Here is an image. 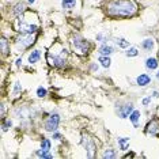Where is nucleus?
<instances>
[{
    "instance_id": "obj_23",
    "label": "nucleus",
    "mask_w": 159,
    "mask_h": 159,
    "mask_svg": "<svg viewBox=\"0 0 159 159\" xmlns=\"http://www.w3.org/2000/svg\"><path fill=\"white\" fill-rule=\"evenodd\" d=\"M117 45L120 48H128L129 46V41H127V40H124V38H120V40H117Z\"/></svg>"
},
{
    "instance_id": "obj_7",
    "label": "nucleus",
    "mask_w": 159,
    "mask_h": 159,
    "mask_svg": "<svg viewBox=\"0 0 159 159\" xmlns=\"http://www.w3.org/2000/svg\"><path fill=\"white\" fill-rule=\"evenodd\" d=\"M150 82H151V78L148 76L147 74H141L140 76L137 78V84L140 86V87H144V86L150 84Z\"/></svg>"
},
{
    "instance_id": "obj_22",
    "label": "nucleus",
    "mask_w": 159,
    "mask_h": 159,
    "mask_svg": "<svg viewBox=\"0 0 159 159\" xmlns=\"http://www.w3.org/2000/svg\"><path fill=\"white\" fill-rule=\"evenodd\" d=\"M103 158L105 159H109V158H116V152H114V150H107V151H105V154H103Z\"/></svg>"
},
{
    "instance_id": "obj_17",
    "label": "nucleus",
    "mask_w": 159,
    "mask_h": 159,
    "mask_svg": "<svg viewBox=\"0 0 159 159\" xmlns=\"http://www.w3.org/2000/svg\"><path fill=\"white\" fill-rule=\"evenodd\" d=\"M118 144H120L121 150H127L128 144H129V139L128 137H118Z\"/></svg>"
},
{
    "instance_id": "obj_34",
    "label": "nucleus",
    "mask_w": 159,
    "mask_h": 159,
    "mask_svg": "<svg viewBox=\"0 0 159 159\" xmlns=\"http://www.w3.org/2000/svg\"><path fill=\"white\" fill-rule=\"evenodd\" d=\"M158 59H159V52H158Z\"/></svg>"
},
{
    "instance_id": "obj_19",
    "label": "nucleus",
    "mask_w": 159,
    "mask_h": 159,
    "mask_svg": "<svg viewBox=\"0 0 159 159\" xmlns=\"http://www.w3.org/2000/svg\"><path fill=\"white\" fill-rule=\"evenodd\" d=\"M99 63H101V64H102L105 68H109V67H110V63H112V61H110V59H109L107 56H101V57H99Z\"/></svg>"
},
{
    "instance_id": "obj_33",
    "label": "nucleus",
    "mask_w": 159,
    "mask_h": 159,
    "mask_svg": "<svg viewBox=\"0 0 159 159\" xmlns=\"http://www.w3.org/2000/svg\"><path fill=\"white\" fill-rule=\"evenodd\" d=\"M156 78H158V80H159V72H158V74H156Z\"/></svg>"
},
{
    "instance_id": "obj_24",
    "label": "nucleus",
    "mask_w": 159,
    "mask_h": 159,
    "mask_svg": "<svg viewBox=\"0 0 159 159\" xmlns=\"http://www.w3.org/2000/svg\"><path fill=\"white\" fill-rule=\"evenodd\" d=\"M41 148H42V150H45V151H49V150H50V141L48 140V139L42 140V143H41Z\"/></svg>"
},
{
    "instance_id": "obj_16",
    "label": "nucleus",
    "mask_w": 159,
    "mask_h": 159,
    "mask_svg": "<svg viewBox=\"0 0 159 159\" xmlns=\"http://www.w3.org/2000/svg\"><path fill=\"white\" fill-rule=\"evenodd\" d=\"M8 50H10L8 41H7L6 38H1V54H3V56H6L7 53H8Z\"/></svg>"
},
{
    "instance_id": "obj_28",
    "label": "nucleus",
    "mask_w": 159,
    "mask_h": 159,
    "mask_svg": "<svg viewBox=\"0 0 159 159\" xmlns=\"http://www.w3.org/2000/svg\"><path fill=\"white\" fill-rule=\"evenodd\" d=\"M60 137H61V136H60L59 133H54V135H53V139H57V140H59Z\"/></svg>"
},
{
    "instance_id": "obj_20",
    "label": "nucleus",
    "mask_w": 159,
    "mask_h": 159,
    "mask_svg": "<svg viewBox=\"0 0 159 159\" xmlns=\"http://www.w3.org/2000/svg\"><path fill=\"white\" fill-rule=\"evenodd\" d=\"M37 155L38 156H41V158H46V159H52L53 158V155H50L49 154V151H45V150H40V151H37Z\"/></svg>"
},
{
    "instance_id": "obj_5",
    "label": "nucleus",
    "mask_w": 159,
    "mask_h": 159,
    "mask_svg": "<svg viewBox=\"0 0 159 159\" xmlns=\"http://www.w3.org/2000/svg\"><path fill=\"white\" fill-rule=\"evenodd\" d=\"M33 42H34V38H33L31 34H29V33H26V35H23V37L19 38V45H21L22 48L30 46V45H33Z\"/></svg>"
},
{
    "instance_id": "obj_31",
    "label": "nucleus",
    "mask_w": 159,
    "mask_h": 159,
    "mask_svg": "<svg viewBox=\"0 0 159 159\" xmlns=\"http://www.w3.org/2000/svg\"><path fill=\"white\" fill-rule=\"evenodd\" d=\"M19 88H21V86H19V83H16V86H15V91H19Z\"/></svg>"
},
{
    "instance_id": "obj_14",
    "label": "nucleus",
    "mask_w": 159,
    "mask_h": 159,
    "mask_svg": "<svg viewBox=\"0 0 159 159\" xmlns=\"http://www.w3.org/2000/svg\"><path fill=\"white\" fill-rule=\"evenodd\" d=\"M40 57H41V53H40V50H34V52H31V54L29 56V61L31 63H37L40 60Z\"/></svg>"
},
{
    "instance_id": "obj_21",
    "label": "nucleus",
    "mask_w": 159,
    "mask_h": 159,
    "mask_svg": "<svg viewBox=\"0 0 159 159\" xmlns=\"http://www.w3.org/2000/svg\"><path fill=\"white\" fill-rule=\"evenodd\" d=\"M125 54H127L128 57H136L139 54V52H137V49H136V48H129V49H128V52L125 53Z\"/></svg>"
},
{
    "instance_id": "obj_8",
    "label": "nucleus",
    "mask_w": 159,
    "mask_h": 159,
    "mask_svg": "<svg viewBox=\"0 0 159 159\" xmlns=\"http://www.w3.org/2000/svg\"><path fill=\"white\" fill-rule=\"evenodd\" d=\"M133 112V106H132V103H129V105H125L122 107V109L120 110V116H121V118H127L128 117V114H131V113Z\"/></svg>"
},
{
    "instance_id": "obj_4",
    "label": "nucleus",
    "mask_w": 159,
    "mask_h": 159,
    "mask_svg": "<svg viewBox=\"0 0 159 159\" xmlns=\"http://www.w3.org/2000/svg\"><path fill=\"white\" fill-rule=\"evenodd\" d=\"M59 122H60V116L57 114V113H53V114L48 118L46 122H45V129H46L48 132H54V131L57 129V127H59Z\"/></svg>"
},
{
    "instance_id": "obj_32",
    "label": "nucleus",
    "mask_w": 159,
    "mask_h": 159,
    "mask_svg": "<svg viewBox=\"0 0 159 159\" xmlns=\"http://www.w3.org/2000/svg\"><path fill=\"white\" fill-rule=\"evenodd\" d=\"M34 1H35V0H29V3H31V4L34 3Z\"/></svg>"
},
{
    "instance_id": "obj_29",
    "label": "nucleus",
    "mask_w": 159,
    "mask_h": 159,
    "mask_svg": "<svg viewBox=\"0 0 159 159\" xmlns=\"http://www.w3.org/2000/svg\"><path fill=\"white\" fill-rule=\"evenodd\" d=\"M16 65L19 67V65H22V59H18L16 60Z\"/></svg>"
},
{
    "instance_id": "obj_30",
    "label": "nucleus",
    "mask_w": 159,
    "mask_h": 159,
    "mask_svg": "<svg viewBox=\"0 0 159 159\" xmlns=\"http://www.w3.org/2000/svg\"><path fill=\"white\" fill-rule=\"evenodd\" d=\"M4 112H6V107H4V105H1V116H4Z\"/></svg>"
},
{
    "instance_id": "obj_3",
    "label": "nucleus",
    "mask_w": 159,
    "mask_h": 159,
    "mask_svg": "<svg viewBox=\"0 0 159 159\" xmlns=\"http://www.w3.org/2000/svg\"><path fill=\"white\" fill-rule=\"evenodd\" d=\"M82 137H83V144H84L86 150H87V156L88 158H94L95 151H97V146H95V143H94V139H91L88 135H86V133H83Z\"/></svg>"
},
{
    "instance_id": "obj_27",
    "label": "nucleus",
    "mask_w": 159,
    "mask_h": 159,
    "mask_svg": "<svg viewBox=\"0 0 159 159\" xmlns=\"http://www.w3.org/2000/svg\"><path fill=\"white\" fill-rule=\"evenodd\" d=\"M150 102H151V98H144L143 99V105H148Z\"/></svg>"
},
{
    "instance_id": "obj_18",
    "label": "nucleus",
    "mask_w": 159,
    "mask_h": 159,
    "mask_svg": "<svg viewBox=\"0 0 159 159\" xmlns=\"http://www.w3.org/2000/svg\"><path fill=\"white\" fill-rule=\"evenodd\" d=\"M141 46L144 48L146 50H151L154 48V41L152 40H144V41L141 42Z\"/></svg>"
},
{
    "instance_id": "obj_26",
    "label": "nucleus",
    "mask_w": 159,
    "mask_h": 159,
    "mask_svg": "<svg viewBox=\"0 0 159 159\" xmlns=\"http://www.w3.org/2000/svg\"><path fill=\"white\" fill-rule=\"evenodd\" d=\"M11 125H12V122H11V120H7V121H6V122H4V124H3V131H7V129H8V128H10V127H11Z\"/></svg>"
},
{
    "instance_id": "obj_9",
    "label": "nucleus",
    "mask_w": 159,
    "mask_h": 159,
    "mask_svg": "<svg viewBox=\"0 0 159 159\" xmlns=\"http://www.w3.org/2000/svg\"><path fill=\"white\" fill-rule=\"evenodd\" d=\"M37 29H38V27L35 26V25H21V31H23V33H29V34L34 33Z\"/></svg>"
},
{
    "instance_id": "obj_15",
    "label": "nucleus",
    "mask_w": 159,
    "mask_h": 159,
    "mask_svg": "<svg viewBox=\"0 0 159 159\" xmlns=\"http://www.w3.org/2000/svg\"><path fill=\"white\" fill-rule=\"evenodd\" d=\"M25 8H26V6H25V3H18L16 6L14 7V10H12V12H14V15H19V14H22V12L25 11Z\"/></svg>"
},
{
    "instance_id": "obj_12",
    "label": "nucleus",
    "mask_w": 159,
    "mask_h": 159,
    "mask_svg": "<svg viewBox=\"0 0 159 159\" xmlns=\"http://www.w3.org/2000/svg\"><path fill=\"white\" fill-rule=\"evenodd\" d=\"M139 118H140V112H139V110H133V112L129 114V120L133 122V125H135V127H137Z\"/></svg>"
},
{
    "instance_id": "obj_13",
    "label": "nucleus",
    "mask_w": 159,
    "mask_h": 159,
    "mask_svg": "<svg viewBox=\"0 0 159 159\" xmlns=\"http://www.w3.org/2000/svg\"><path fill=\"white\" fill-rule=\"evenodd\" d=\"M75 4H76V0H63L61 6H63V8H65V10H71L75 7Z\"/></svg>"
},
{
    "instance_id": "obj_11",
    "label": "nucleus",
    "mask_w": 159,
    "mask_h": 159,
    "mask_svg": "<svg viewBox=\"0 0 159 159\" xmlns=\"http://www.w3.org/2000/svg\"><path fill=\"white\" fill-rule=\"evenodd\" d=\"M99 53L102 56H109V54L113 53V48L109 46V45H103V46L99 48Z\"/></svg>"
},
{
    "instance_id": "obj_10",
    "label": "nucleus",
    "mask_w": 159,
    "mask_h": 159,
    "mask_svg": "<svg viewBox=\"0 0 159 159\" xmlns=\"http://www.w3.org/2000/svg\"><path fill=\"white\" fill-rule=\"evenodd\" d=\"M158 64L159 63L156 61V59H152V57L147 59V61H146V67H147L148 69H156V68H158Z\"/></svg>"
},
{
    "instance_id": "obj_6",
    "label": "nucleus",
    "mask_w": 159,
    "mask_h": 159,
    "mask_svg": "<svg viewBox=\"0 0 159 159\" xmlns=\"http://www.w3.org/2000/svg\"><path fill=\"white\" fill-rule=\"evenodd\" d=\"M158 129H159V120L158 118H154V120L147 125V132L151 133V135H156Z\"/></svg>"
},
{
    "instance_id": "obj_25",
    "label": "nucleus",
    "mask_w": 159,
    "mask_h": 159,
    "mask_svg": "<svg viewBox=\"0 0 159 159\" xmlns=\"http://www.w3.org/2000/svg\"><path fill=\"white\" fill-rule=\"evenodd\" d=\"M37 95H38L40 98L45 97V95H46V90H45L44 87H38V90H37Z\"/></svg>"
},
{
    "instance_id": "obj_1",
    "label": "nucleus",
    "mask_w": 159,
    "mask_h": 159,
    "mask_svg": "<svg viewBox=\"0 0 159 159\" xmlns=\"http://www.w3.org/2000/svg\"><path fill=\"white\" fill-rule=\"evenodd\" d=\"M106 11L110 16L128 18L136 14L137 4L135 0H110L106 6Z\"/></svg>"
},
{
    "instance_id": "obj_2",
    "label": "nucleus",
    "mask_w": 159,
    "mask_h": 159,
    "mask_svg": "<svg viewBox=\"0 0 159 159\" xmlns=\"http://www.w3.org/2000/svg\"><path fill=\"white\" fill-rule=\"evenodd\" d=\"M72 46L79 54H87L88 50H90V44L80 37H75L74 41H72Z\"/></svg>"
}]
</instances>
